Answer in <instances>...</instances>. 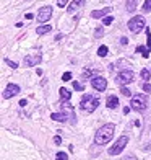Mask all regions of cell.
Here are the masks:
<instances>
[{"mask_svg":"<svg viewBox=\"0 0 151 160\" xmlns=\"http://www.w3.org/2000/svg\"><path fill=\"white\" fill-rule=\"evenodd\" d=\"M114 131H116V126H114L112 122H107V124L101 126L98 129V132L94 134V144L96 145H104L107 142H111L112 137H114Z\"/></svg>","mask_w":151,"mask_h":160,"instance_id":"cell-1","label":"cell"},{"mask_svg":"<svg viewBox=\"0 0 151 160\" xmlns=\"http://www.w3.org/2000/svg\"><path fill=\"white\" fill-rule=\"evenodd\" d=\"M50 119H54V121H60V122H75V111H73V106L65 103V105H62V111L60 113H52L50 114Z\"/></svg>","mask_w":151,"mask_h":160,"instance_id":"cell-2","label":"cell"},{"mask_svg":"<svg viewBox=\"0 0 151 160\" xmlns=\"http://www.w3.org/2000/svg\"><path fill=\"white\" fill-rule=\"evenodd\" d=\"M99 103H101L99 97H96V95H89V93H86V95H83V97H81L80 108H81L83 111H86V113H93V111H94L96 108L99 106Z\"/></svg>","mask_w":151,"mask_h":160,"instance_id":"cell-3","label":"cell"},{"mask_svg":"<svg viewBox=\"0 0 151 160\" xmlns=\"http://www.w3.org/2000/svg\"><path fill=\"white\" fill-rule=\"evenodd\" d=\"M146 103H148L146 95H135L130 101V108L135 110V111H145L146 106H148Z\"/></svg>","mask_w":151,"mask_h":160,"instance_id":"cell-4","label":"cell"},{"mask_svg":"<svg viewBox=\"0 0 151 160\" xmlns=\"http://www.w3.org/2000/svg\"><path fill=\"white\" fill-rule=\"evenodd\" d=\"M127 26L132 33H140L141 30H145V18L143 17H133L130 21H128Z\"/></svg>","mask_w":151,"mask_h":160,"instance_id":"cell-5","label":"cell"},{"mask_svg":"<svg viewBox=\"0 0 151 160\" xmlns=\"http://www.w3.org/2000/svg\"><path fill=\"white\" fill-rule=\"evenodd\" d=\"M128 144V137L127 136H122V137H119V139L116 141V144L112 145V147L109 149V154L111 155H119L122 150L125 149V145Z\"/></svg>","mask_w":151,"mask_h":160,"instance_id":"cell-6","label":"cell"},{"mask_svg":"<svg viewBox=\"0 0 151 160\" xmlns=\"http://www.w3.org/2000/svg\"><path fill=\"white\" fill-rule=\"evenodd\" d=\"M50 17H52V7L46 5V7H42V8H39L36 18H38V21H41V23H46L47 20H50Z\"/></svg>","mask_w":151,"mask_h":160,"instance_id":"cell-7","label":"cell"},{"mask_svg":"<svg viewBox=\"0 0 151 160\" xmlns=\"http://www.w3.org/2000/svg\"><path fill=\"white\" fill-rule=\"evenodd\" d=\"M91 85H93V88H94V90L104 92L107 88V80L104 77H93L91 78Z\"/></svg>","mask_w":151,"mask_h":160,"instance_id":"cell-8","label":"cell"},{"mask_svg":"<svg viewBox=\"0 0 151 160\" xmlns=\"http://www.w3.org/2000/svg\"><path fill=\"white\" fill-rule=\"evenodd\" d=\"M117 82L119 83H132L133 82V72L132 70H122L117 75Z\"/></svg>","mask_w":151,"mask_h":160,"instance_id":"cell-9","label":"cell"},{"mask_svg":"<svg viewBox=\"0 0 151 160\" xmlns=\"http://www.w3.org/2000/svg\"><path fill=\"white\" fill-rule=\"evenodd\" d=\"M42 61V57H41V54H30V56H26L25 57V61H23V64L26 65V67H34V65H38L39 62Z\"/></svg>","mask_w":151,"mask_h":160,"instance_id":"cell-10","label":"cell"},{"mask_svg":"<svg viewBox=\"0 0 151 160\" xmlns=\"http://www.w3.org/2000/svg\"><path fill=\"white\" fill-rule=\"evenodd\" d=\"M16 93H20V87L15 85V83H8L5 92H3V98H13Z\"/></svg>","mask_w":151,"mask_h":160,"instance_id":"cell-11","label":"cell"},{"mask_svg":"<svg viewBox=\"0 0 151 160\" xmlns=\"http://www.w3.org/2000/svg\"><path fill=\"white\" fill-rule=\"evenodd\" d=\"M85 5V0H73L70 5H68V13H75L78 8H81Z\"/></svg>","mask_w":151,"mask_h":160,"instance_id":"cell-12","label":"cell"},{"mask_svg":"<svg viewBox=\"0 0 151 160\" xmlns=\"http://www.w3.org/2000/svg\"><path fill=\"white\" fill-rule=\"evenodd\" d=\"M119 106V98L117 97H107V108H111V110H116V108Z\"/></svg>","mask_w":151,"mask_h":160,"instance_id":"cell-13","label":"cell"},{"mask_svg":"<svg viewBox=\"0 0 151 160\" xmlns=\"http://www.w3.org/2000/svg\"><path fill=\"white\" fill-rule=\"evenodd\" d=\"M112 8H109V7H107V8H103V10H93L91 12V17L93 18H103L106 13H109Z\"/></svg>","mask_w":151,"mask_h":160,"instance_id":"cell-14","label":"cell"},{"mask_svg":"<svg viewBox=\"0 0 151 160\" xmlns=\"http://www.w3.org/2000/svg\"><path fill=\"white\" fill-rule=\"evenodd\" d=\"M59 93H60V100H62V101H70L71 93H70L67 88H63V87H62V88L59 90Z\"/></svg>","mask_w":151,"mask_h":160,"instance_id":"cell-15","label":"cell"},{"mask_svg":"<svg viewBox=\"0 0 151 160\" xmlns=\"http://www.w3.org/2000/svg\"><path fill=\"white\" fill-rule=\"evenodd\" d=\"M136 5H138V0H128V2L125 3V10H127L128 13H132V12H135Z\"/></svg>","mask_w":151,"mask_h":160,"instance_id":"cell-16","label":"cell"},{"mask_svg":"<svg viewBox=\"0 0 151 160\" xmlns=\"http://www.w3.org/2000/svg\"><path fill=\"white\" fill-rule=\"evenodd\" d=\"M50 30H52V26L47 23V25H41V26L36 28V33H38V34H46V33H49Z\"/></svg>","mask_w":151,"mask_h":160,"instance_id":"cell-17","label":"cell"},{"mask_svg":"<svg viewBox=\"0 0 151 160\" xmlns=\"http://www.w3.org/2000/svg\"><path fill=\"white\" fill-rule=\"evenodd\" d=\"M136 52H140L143 57H149V48H145V46H136Z\"/></svg>","mask_w":151,"mask_h":160,"instance_id":"cell-18","label":"cell"},{"mask_svg":"<svg viewBox=\"0 0 151 160\" xmlns=\"http://www.w3.org/2000/svg\"><path fill=\"white\" fill-rule=\"evenodd\" d=\"M107 52H109V48L107 46H99V49H98V56L99 57H106Z\"/></svg>","mask_w":151,"mask_h":160,"instance_id":"cell-19","label":"cell"},{"mask_svg":"<svg viewBox=\"0 0 151 160\" xmlns=\"http://www.w3.org/2000/svg\"><path fill=\"white\" fill-rule=\"evenodd\" d=\"M140 75H141L143 80H149V78H151V74H149V70H148V69H143V70L140 72Z\"/></svg>","mask_w":151,"mask_h":160,"instance_id":"cell-20","label":"cell"},{"mask_svg":"<svg viewBox=\"0 0 151 160\" xmlns=\"http://www.w3.org/2000/svg\"><path fill=\"white\" fill-rule=\"evenodd\" d=\"M73 88H75L76 92H83V90H85V87H83L80 82H76V80H73Z\"/></svg>","mask_w":151,"mask_h":160,"instance_id":"cell-21","label":"cell"},{"mask_svg":"<svg viewBox=\"0 0 151 160\" xmlns=\"http://www.w3.org/2000/svg\"><path fill=\"white\" fill-rule=\"evenodd\" d=\"M55 160H68V155L65 152H59V154L55 155Z\"/></svg>","mask_w":151,"mask_h":160,"instance_id":"cell-22","label":"cell"},{"mask_svg":"<svg viewBox=\"0 0 151 160\" xmlns=\"http://www.w3.org/2000/svg\"><path fill=\"white\" fill-rule=\"evenodd\" d=\"M143 12H151V0H145V3H143Z\"/></svg>","mask_w":151,"mask_h":160,"instance_id":"cell-23","label":"cell"},{"mask_svg":"<svg viewBox=\"0 0 151 160\" xmlns=\"http://www.w3.org/2000/svg\"><path fill=\"white\" fill-rule=\"evenodd\" d=\"M120 93H122L124 97H130V95H132V92L128 90L127 87H122V88H120Z\"/></svg>","mask_w":151,"mask_h":160,"instance_id":"cell-24","label":"cell"},{"mask_svg":"<svg viewBox=\"0 0 151 160\" xmlns=\"http://www.w3.org/2000/svg\"><path fill=\"white\" fill-rule=\"evenodd\" d=\"M146 30V36H148V42H146V48L151 49V31H149V28H145Z\"/></svg>","mask_w":151,"mask_h":160,"instance_id":"cell-25","label":"cell"},{"mask_svg":"<svg viewBox=\"0 0 151 160\" xmlns=\"http://www.w3.org/2000/svg\"><path fill=\"white\" fill-rule=\"evenodd\" d=\"M67 3H68V0H57V7H59V8L67 7Z\"/></svg>","mask_w":151,"mask_h":160,"instance_id":"cell-26","label":"cell"},{"mask_svg":"<svg viewBox=\"0 0 151 160\" xmlns=\"http://www.w3.org/2000/svg\"><path fill=\"white\" fill-rule=\"evenodd\" d=\"M5 62L8 64V67H11V69H16V67H18V64L13 62V61H10V59H5Z\"/></svg>","mask_w":151,"mask_h":160,"instance_id":"cell-27","label":"cell"},{"mask_svg":"<svg viewBox=\"0 0 151 160\" xmlns=\"http://www.w3.org/2000/svg\"><path fill=\"white\" fill-rule=\"evenodd\" d=\"M112 21H114V17H106V18L103 20V23H104V25H111Z\"/></svg>","mask_w":151,"mask_h":160,"instance_id":"cell-28","label":"cell"},{"mask_svg":"<svg viewBox=\"0 0 151 160\" xmlns=\"http://www.w3.org/2000/svg\"><path fill=\"white\" fill-rule=\"evenodd\" d=\"M103 33H104V30H103V26H99L98 30L94 31V36H96V38H99V36H103Z\"/></svg>","mask_w":151,"mask_h":160,"instance_id":"cell-29","label":"cell"},{"mask_svg":"<svg viewBox=\"0 0 151 160\" xmlns=\"http://www.w3.org/2000/svg\"><path fill=\"white\" fill-rule=\"evenodd\" d=\"M70 78H71V74H70V72H65V74L62 75V80H63V82H68Z\"/></svg>","mask_w":151,"mask_h":160,"instance_id":"cell-30","label":"cell"},{"mask_svg":"<svg viewBox=\"0 0 151 160\" xmlns=\"http://www.w3.org/2000/svg\"><path fill=\"white\" fill-rule=\"evenodd\" d=\"M94 72H98V70H85V72H83V77L88 78V77H91L93 74H94Z\"/></svg>","mask_w":151,"mask_h":160,"instance_id":"cell-31","label":"cell"},{"mask_svg":"<svg viewBox=\"0 0 151 160\" xmlns=\"http://www.w3.org/2000/svg\"><path fill=\"white\" fill-rule=\"evenodd\" d=\"M143 90H145V92H148V93H151V83H145V85H143Z\"/></svg>","mask_w":151,"mask_h":160,"instance_id":"cell-32","label":"cell"},{"mask_svg":"<svg viewBox=\"0 0 151 160\" xmlns=\"http://www.w3.org/2000/svg\"><path fill=\"white\" fill-rule=\"evenodd\" d=\"M120 44H122V46H127V44H128V39L125 38V36H122V38H120Z\"/></svg>","mask_w":151,"mask_h":160,"instance_id":"cell-33","label":"cell"},{"mask_svg":"<svg viewBox=\"0 0 151 160\" xmlns=\"http://www.w3.org/2000/svg\"><path fill=\"white\" fill-rule=\"evenodd\" d=\"M54 142H55L57 145L62 144V137H60V136H55V137H54Z\"/></svg>","mask_w":151,"mask_h":160,"instance_id":"cell-34","label":"cell"},{"mask_svg":"<svg viewBox=\"0 0 151 160\" xmlns=\"http://www.w3.org/2000/svg\"><path fill=\"white\" fill-rule=\"evenodd\" d=\"M130 110H132V108H128V106H125V108H124V114H128V113H130Z\"/></svg>","mask_w":151,"mask_h":160,"instance_id":"cell-35","label":"cell"},{"mask_svg":"<svg viewBox=\"0 0 151 160\" xmlns=\"http://www.w3.org/2000/svg\"><path fill=\"white\" fill-rule=\"evenodd\" d=\"M26 103H28V100H21L20 101V106H26Z\"/></svg>","mask_w":151,"mask_h":160,"instance_id":"cell-36","label":"cell"},{"mask_svg":"<svg viewBox=\"0 0 151 160\" xmlns=\"http://www.w3.org/2000/svg\"><path fill=\"white\" fill-rule=\"evenodd\" d=\"M62 38H63V36H62V34H60V33H59V34H57V36H55V41H60V39H62Z\"/></svg>","mask_w":151,"mask_h":160,"instance_id":"cell-37","label":"cell"},{"mask_svg":"<svg viewBox=\"0 0 151 160\" xmlns=\"http://www.w3.org/2000/svg\"><path fill=\"white\" fill-rule=\"evenodd\" d=\"M33 17H34L33 13H26V18H28V20H33Z\"/></svg>","mask_w":151,"mask_h":160,"instance_id":"cell-38","label":"cell"}]
</instances>
